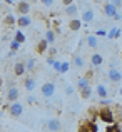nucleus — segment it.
I'll list each match as a JSON object with an SVG mask.
<instances>
[{
    "instance_id": "obj_6",
    "label": "nucleus",
    "mask_w": 122,
    "mask_h": 132,
    "mask_svg": "<svg viewBox=\"0 0 122 132\" xmlns=\"http://www.w3.org/2000/svg\"><path fill=\"white\" fill-rule=\"evenodd\" d=\"M107 77H109V80L112 82V84H119V82H122V72H120L117 67L109 69V72H107Z\"/></svg>"
},
{
    "instance_id": "obj_12",
    "label": "nucleus",
    "mask_w": 122,
    "mask_h": 132,
    "mask_svg": "<svg viewBox=\"0 0 122 132\" xmlns=\"http://www.w3.org/2000/svg\"><path fill=\"white\" fill-rule=\"evenodd\" d=\"M13 74H15V77H22V75H25V64L23 62H15V65H13Z\"/></svg>"
},
{
    "instance_id": "obj_20",
    "label": "nucleus",
    "mask_w": 122,
    "mask_h": 132,
    "mask_svg": "<svg viewBox=\"0 0 122 132\" xmlns=\"http://www.w3.org/2000/svg\"><path fill=\"white\" fill-rule=\"evenodd\" d=\"M89 85H90V79H87L85 75H82V77H80V79L77 80V90H79V92H80L82 89L89 87Z\"/></svg>"
},
{
    "instance_id": "obj_11",
    "label": "nucleus",
    "mask_w": 122,
    "mask_h": 132,
    "mask_svg": "<svg viewBox=\"0 0 122 132\" xmlns=\"http://www.w3.org/2000/svg\"><path fill=\"white\" fill-rule=\"evenodd\" d=\"M64 12H65V15H69V17H72V19H75V17L79 15V5L77 3H72V5H69V7H65L64 9Z\"/></svg>"
},
{
    "instance_id": "obj_22",
    "label": "nucleus",
    "mask_w": 122,
    "mask_h": 132,
    "mask_svg": "<svg viewBox=\"0 0 122 132\" xmlns=\"http://www.w3.org/2000/svg\"><path fill=\"white\" fill-rule=\"evenodd\" d=\"M85 42H87V45H89L90 48H97V47H99V40H97V37L94 35V34L85 37Z\"/></svg>"
},
{
    "instance_id": "obj_31",
    "label": "nucleus",
    "mask_w": 122,
    "mask_h": 132,
    "mask_svg": "<svg viewBox=\"0 0 122 132\" xmlns=\"http://www.w3.org/2000/svg\"><path fill=\"white\" fill-rule=\"evenodd\" d=\"M74 94H75V89L72 87V85H67V87H65V95H67V97L74 95Z\"/></svg>"
},
{
    "instance_id": "obj_30",
    "label": "nucleus",
    "mask_w": 122,
    "mask_h": 132,
    "mask_svg": "<svg viewBox=\"0 0 122 132\" xmlns=\"http://www.w3.org/2000/svg\"><path fill=\"white\" fill-rule=\"evenodd\" d=\"M19 48H20V44L19 42H15V40H10V50H13V52H17V50H19Z\"/></svg>"
},
{
    "instance_id": "obj_3",
    "label": "nucleus",
    "mask_w": 122,
    "mask_h": 132,
    "mask_svg": "<svg viewBox=\"0 0 122 132\" xmlns=\"http://www.w3.org/2000/svg\"><path fill=\"white\" fill-rule=\"evenodd\" d=\"M7 110H9V114L12 117H22V114H23V105L20 102H12V104H9V107H7Z\"/></svg>"
},
{
    "instance_id": "obj_38",
    "label": "nucleus",
    "mask_w": 122,
    "mask_h": 132,
    "mask_svg": "<svg viewBox=\"0 0 122 132\" xmlns=\"http://www.w3.org/2000/svg\"><path fill=\"white\" fill-rule=\"evenodd\" d=\"M72 3H74L72 0H62V5H64V9H65V7H69V5H72Z\"/></svg>"
},
{
    "instance_id": "obj_5",
    "label": "nucleus",
    "mask_w": 122,
    "mask_h": 132,
    "mask_svg": "<svg viewBox=\"0 0 122 132\" xmlns=\"http://www.w3.org/2000/svg\"><path fill=\"white\" fill-rule=\"evenodd\" d=\"M119 12V10L116 9V5H114L112 2H105V3H102V13L105 17H109V19H112L116 13Z\"/></svg>"
},
{
    "instance_id": "obj_32",
    "label": "nucleus",
    "mask_w": 122,
    "mask_h": 132,
    "mask_svg": "<svg viewBox=\"0 0 122 132\" xmlns=\"http://www.w3.org/2000/svg\"><path fill=\"white\" fill-rule=\"evenodd\" d=\"M94 35H95V37H107V32L104 29H99V30H95V32H94Z\"/></svg>"
},
{
    "instance_id": "obj_10",
    "label": "nucleus",
    "mask_w": 122,
    "mask_h": 132,
    "mask_svg": "<svg viewBox=\"0 0 122 132\" xmlns=\"http://www.w3.org/2000/svg\"><path fill=\"white\" fill-rule=\"evenodd\" d=\"M102 64H104V57H102V54L95 52V54L90 55V65H92V67H100Z\"/></svg>"
},
{
    "instance_id": "obj_19",
    "label": "nucleus",
    "mask_w": 122,
    "mask_h": 132,
    "mask_svg": "<svg viewBox=\"0 0 122 132\" xmlns=\"http://www.w3.org/2000/svg\"><path fill=\"white\" fill-rule=\"evenodd\" d=\"M69 29H70L72 32H77V30H80V29H82L80 19H72L70 22H69Z\"/></svg>"
},
{
    "instance_id": "obj_15",
    "label": "nucleus",
    "mask_w": 122,
    "mask_h": 132,
    "mask_svg": "<svg viewBox=\"0 0 122 132\" xmlns=\"http://www.w3.org/2000/svg\"><path fill=\"white\" fill-rule=\"evenodd\" d=\"M23 64H25V72H29V74H32V72L37 69V60H35L34 57L27 59V60L23 62Z\"/></svg>"
},
{
    "instance_id": "obj_13",
    "label": "nucleus",
    "mask_w": 122,
    "mask_h": 132,
    "mask_svg": "<svg viewBox=\"0 0 122 132\" xmlns=\"http://www.w3.org/2000/svg\"><path fill=\"white\" fill-rule=\"evenodd\" d=\"M23 87L25 90H29V92H34L37 87V80L34 77H25V80H23Z\"/></svg>"
},
{
    "instance_id": "obj_33",
    "label": "nucleus",
    "mask_w": 122,
    "mask_h": 132,
    "mask_svg": "<svg viewBox=\"0 0 122 132\" xmlns=\"http://www.w3.org/2000/svg\"><path fill=\"white\" fill-rule=\"evenodd\" d=\"M40 3H42L44 7H47V9H50V7H54V3H55V2H54V0H42Z\"/></svg>"
},
{
    "instance_id": "obj_44",
    "label": "nucleus",
    "mask_w": 122,
    "mask_h": 132,
    "mask_svg": "<svg viewBox=\"0 0 122 132\" xmlns=\"http://www.w3.org/2000/svg\"><path fill=\"white\" fill-rule=\"evenodd\" d=\"M120 59H122V54H120Z\"/></svg>"
},
{
    "instance_id": "obj_9",
    "label": "nucleus",
    "mask_w": 122,
    "mask_h": 132,
    "mask_svg": "<svg viewBox=\"0 0 122 132\" xmlns=\"http://www.w3.org/2000/svg\"><path fill=\"white\" fill-rule=\"evenodd\" d=\"M15 7H17V12H19L20 15H29V12H30V2H17Z\"/></svg>"
},
{
    "instance_id": "obj_8",
    "label": "nucleus",
    "mask_w": 122,
    "mask_h": 132,
    "mask_svg": "<svg viewBox=\"0 0 122 132\" xmlns=\"http://www.w3.org/2000/svg\"><path fill=\"white\" fill-rule=\"evenodd\" d=\"M19 97H20V90L17 87H10L7 90V100H9L10 104L12 102H19Z\"/></svg>"
},
{
    "instance_id": "obj_16",
    "label": "nucleus",
    "mask_w": 122,
    "mask_h": 132,
    "mask_svg": "<svg viewBox=\"0 0 122 132\" xmlns=\"http://www.w3.org/2000/svg\"><path fill=\"white\" fill-rule=\"evenodd\" d=\"M95 92H97V95H99L100 99H107V97H109V89H107L104 84H97Z\"/></svg>"
},
{
    "instance_id": "obj_34",
    "label": "nucleus",
    "mask_w": 122,
    "mask_h": 132,
    "mask_svg": "<svg viewBox=\"0 0 122 132\" xmlns=\"http://www.w3.org/2000/svg\"><path fill=\"white\" fill-rule=\"evenodd\" d=\"M79 132H89L87 122H80V124H79Z\"/></svg>"
},
{
    "instance_id": "obj_35",
    "label": "nucleus",
    "mask_w": 122,
    "mask_h": 132,
    "mask_svg": "<svg viewBox=\"0 0 122 132\" xmlns=\"http://www.w3.org/2000/svg\"><path fill=\"white\" fill-rule=\"evenodd\" d=\"M60 64L62 62H59V60H54V64H52V67H54V70L59 74V70H60Z\"/></svg>"
},
{
    "instance_id": "obj_27",
    "label": "nucleus",
    "mask_w": 122,
    "mask_h": 132,
    "mask_svg": "<svg viewBox=\"0 0 122 132\" xmlns=\"http://www.w3.org/2000/svg\"><path fill=\"white\" fill-rule=\"evenodd\" d=\"M117 29H119V27H112V29L109 30V32H107V39H117Z\"/></svg>"
},
{
    "instance_id": "obj_42",
    "label": "nucleus",
    "mask_w": 122,
    "mask_h": 132,
    "mask_svg": "<svg viewBox=\"0 0 122 132\" xmlns=\"http://www.w3.org/2000/svg\"><path fill=\"white\" fill-rule=\"evenodd\" d=\"M15 54H17V52H13V50H10V52H9V54H7V57H13V55H15Z\"/></svg>"
},
{
    "instance_id": "obj_25",
    "label": "nucleus",
    "mask_w": 122,
    "mask_h": 132,
    "mask_svg": "<svg viewBox=\"0 0 122 132\" xmlns=\"http://www.w3.org/2000/svg\"><path fill=\"white\" fill-rule=\"evenodd\" d=\"M13 40H15V42H19L20 45H22L23 42H25V34H23L22 32V30H17V32H15V37H13Z\"/></svg>"
},
{
    "instance_id": "obj_14",
    "label": "nucleus",
    "mask_w": 122,
    "mask_h": 132,
    "mask_svg": "<svg viewBox=\"0 0 122 132\" xmlns=\"http://www.w3.org/2000/svg\"><path fill=\"white\" fill-rule=\"evenodd\" d=\"M30 23H32V19H30L29 15H20L19 19H17L15 25H19L20 29H23V27H29Z\"/></svg>"
},
{
    "instance_id": "obj_17",
    "label": "nucleus",
    "mask_w": 122,
    "mask_h": 132,
    "mask_svg": "<svg viewBox=\"0 0 122 132\" xmlns=\"http://www.w3.org/2000/svg\"><path fill=\"white\" fill-rule=\"evenodd\" d=\"M35 50H37V54H45V52L48 50V44L45 42V39H40L39 42H37Z\"/></svg>"
},
{
    "instance_id": "obj_28",
    "label": "nucleus",
    "mask_w": 122,
    "mask_h": 132,
    "mask_svg": "<svg viewBox=\"0 0 122 132\" xmlns=\"http://www.w3.org/2000/svg\"><path fill=\"white\" fill-rule=\"evenodd\" d=\"M87 127H89V132H99V127H97L95 122H90V120H85Z\"/></svg>"
},
{
    "instance_id": "obj_40",
    "label": "nucleus",
    "mask_w": 122,
    "mask_h": 132,
    "mask_svg": "<svg viewBox=\"0 0 122 132\" xmlns=\"http://www.w3.org/2000/svg\"><path fill=\"white\" fill-rule=\"evenodd\" d=\"M112 19H114V20H119V22H120V20H122V13H120V12H117L116 15L112 17Z\"/></svg>"
},
{
    "instance_id": "obj_4",
    "label": "nucleus",
    "mask_w": 122,
    "mask_h": 132,
    "mask_svg": "<svg viewBox=\"0 0 122 132\" xmlns=\"http://www.w3.org/2000/svg\"><path fill=\"white\" fill-rule=\"evenodd\" d=\"M45 130L47 132H60L62 130V122L59 119H55V117H52V119H48L47 122H45Z\"/></svg>"
},
{
    "instance_id": "obj_2",
    "label": "nucleus",
    "mask_w": 122,
    "mask_h": 132,
    "mask_svg": "<svg viewBox=\"0 0 122 132\" xmlns=\"http://www.w3.org/2000/svg\"><path fill=\"white\" fill-rule=\"evenodd\" d=\"M40 94L44 99H52L55 95V84L54 82H45L40 87Z\"/></svg>"
},
{
    "instance_id": "obj_23",
    "label": "nucleus",
    "mask_w": 122,
    "mask_h": 132,
    "mask_svg": "<svg viewBox=\"0 0 122 132\" xmlns=\"http://www.w3.org/2000/svg\"><path fill=\"white\" fill-rule=\"evenodd\" d=\"M15 22H17V19L12 15V13H7L5 19H3V23H5V27H13V25H15Z\"/></svg>"
},
{
    "instance_id": "obj_37",
    "label": "nucleus",
    "mask_w": 122,
    "mask_h": 132,
    "mask_svg": "<svg viewBox=\"0 0 122 132\" xmlns=\"http://www.w3.org/2000/svg\"><path fill=\"white\" fill-rule=\"evenodd\" d=\"M47 52H48V55L54 59V57H55V54H57V48H55V47H48V50H47Z\"/></svg>"
},
{
    "instance_id": "obj_26",
    "label": "nucleus",
    "mask_w": 122,
    "mask_h": 132,
    "mask_svg": "<svg viewBox=\"0 0 122 132\" xmlns=\"http://www.w3.org/2000/svg\"><path fill=\"white\" fill-rule=\"evenodd\" d=\"M69 69H70V62H62L60 64V70H59V74H67L69 72Z\"/></svg>"
},
{
    "instance_id": "obj_36",
    "label": "nucleus",
    "mask_w": 122,
    "mask_h": 132,
    "mask_svg": "<svg viewBox=\"0 0 122 132\" xmlns=\"http://www.w3.org/2000/svg\"><path fill=\"white\" fill-rule=\"evenodd\" d=\"M35 102H37V97H35V95H29V97H27V104H30V105H34Z\"/></svg>"
},
{
    "instance_id": "obj_29",
    "label": "nucleus",
    "mask_w": 122,
    "mask_h": 132,
    "mask_svg": "<svg viewBox=\"0 0 122 132\" xmlns=\"http://www.w3.org/2000/svg\"><path fill=\"white\" fill-rule=\"evenodd\" d=\"M112 104H114V102L109 99V97H107V99H100V107H110Z\"/></svg>"
},
{
    "instance_id": "obj_21",
    "label": "nucleus",
    "mask_w": 122,
    "mask_h": 132,
    "mask_svg": "<svg viewBox=\"0 0 122 132\" xmlns=\"http://www.w3.org/2000/svg\"><path fill=\"white\" fill-rule=\"evenodd\" d=\"M70 64H72V65H75L77 69H82L84 65H85V60H84L82 55H79V54H77V55H74V59H72Z\"/></svg>"
},
{
    "instance_id": "obj_43",
    "label": "nucleus",
    "mask_w": 122,
    "mask_h": 132,
    "mask_svg": "<svg viewBox=\"0 0 122 132\" xmlns=\"http://www.w3.org/2000/svg\"><path fill=\"white\" fill-rule=\"evenodd\" d=\"M0 117H2V112H0Z\"/></svg>"
},
{
    "instance_id": "obj_41",
    "label": "nucleus",
    "mask_w": 122,
    "mask_h": 132,
    "mask_svg": "<svg viewBox=\"0 0 122 132\" xmlns=\"http://www.w3.org/2000/svg\"><path fill=\"white\" fill-rule=\"evenodd\" d=\"M54 60H55V59H52V57H48V59H47V64H48V65H52V64H54Z\"/></svg>"
},
{
    "instance_id": "obj_7",
    "label": "nucleus",
    "mask_w": 122,
    "mask_h": 132,
    "mask_svg": "<svg viewBox=\"0 0 122 132\" xmlns=\"http://www.w3.org/2000/svg\"><path fill=\"white\" fill-rule=\"evenodd\" d=\"M94 10L92 9H84L82 10V15H80V22H84L85 25H89V23H92L94 20Z\"/></svg>"
},
{
    "instance_id": "obj_1",
    "label": "nucleus",
    "mask_w": 122,
    "mask_h": 132,
    "mask_svg": "<svg viewBox=\"0 0 122 132\" xmlns=\"http://www.w3.org/2000/svg\"><path fill=\"white\" fill-rule=\"evenodd\" d=\"M99 119L105 126H112V124H116V114H114V110L110 107H100L99 109Z\"/></svg>"
},
{
    "instance_id": "obj_39",
    "label": "nucleus",
    "mask_w": 122,
    "mask_h": 132,
    "mask_svg": "<svg viewBox=\"0 0 122 132\" xmlns=\"http://www.w3.org/2000/svg\"><path fill=\"white\" fill-rule=\"evenodd\" d=\"M112 3H114V5H116V9H117V10H119L120 7H122V2H120V0H114Z\"/></svg>"
},
{
    "instance_id": "obj_18",
    "label": "nucleus",
    "mask_w": 122,
    "mask_h": 132,
    "mask_svg": "<svg viewBox=\"0 0 122 132\" xmlns=\"http://www.w3.org/2000/svg\"><path fill=\"white\" fill-rule=\"evenodd\" d=\"M45 42L48 44V47H54V42H55V30L48 29L45 32Z\"/></svg>"
},
{
    "instance_id": "obj_24",
    "label": "nucleus",
    "mask_w": 122,
    "mask_h": 132,
    "mask_svg": "<svg viewBox=\"0 0 122 132\" xmlns=\"http://www.w3.org/2000/svg\"><path fill=\"white\" fill-rule=\"evenodd\" d=\"M80 97H82V99H84V100H87V99H90V97H92V87H90V85H89V87H85V89H82V90H80Z\"/></svg>"
}]
</instances>
